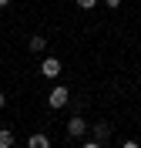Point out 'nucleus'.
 Returning <instances> with one entry per match:
<instances>
[{
  "instance_id": "nucleus-1",
  "label": "nucleus",
  "mask_w": 141,
  "mask_h": 148,
  "mask_svg": "<svg viewBox=\"0 0 141 148\" xmlns=\"http://www.w3.org/2000/svg\"><path fill=\"white\" fill-rule=\"evenodd\" d=\"M84 131H87V121L81 118V114H71V121H67V135H71V138H81Z\"/></svg>"
},
{
  "instance_id": "nucleus-2",
  "label": "nucleus",
  "mask_w": 141,
  "mask_h": 148,
  "mask_svg": "<svg viewBox=\"0 0 141 148\" xmlns=\"http://www.w3.org/2000/svg\"><path fill=\"white\" fill-rule=\"evenodd\" d=\"M40 74H44V77H57V74H61V61H57V57H44V61H40Z\"/></svg>"
},
{
  "instance_id": "nucleus-3",
  "label": "nucleus",
  "mask_w": 141,
  "mask_h": 148,
  "mask_svg": "<svg viewBox=\"0 0 141 148\" xmlns=\"http://www.w3.org/2000/svg\"><path fill=\"white\" fill-rule=\"evenodd\" d=\"M67 98H71V91H67V88H54L47 101H50V108H64V104H67Z\"/></svg>"
},
{
  "instance_id": "nucleus-4",
  "label": "nucleus",
  "mask_w": 141,
  "mask_h": 148,
  "mask_svg": "<svg viewBox=\"0 0 141 148\" xmlns=\"http://www.w3.org/2000/svg\"><path fill=\"white\" fill-rule=\"evenodd\" d=\"M27 148H50V138H47L44 131H34L27 138Z\"/></svg>"
},
{
  "instance_id": "nucleus-5",
  "label": "nucleus",
  "mask_w": 141,
  "mask_h": 148,
  "mask_svg": "<svg viewBox=\"0 0 141 148\" xmlns=\"http://www.w3.org/2000/svg\"><path fill=\"white\" fill-rule=\"evenodd\" d=\"M94 138L108 141V138H111V125H108V121H97V125H94Z\"/></svg>"
},
{
  "instance_id": "nucleus-6",
  "label": "nucleus",
  "mask_w": 141,
  "mask_h": 148,
  "mask_svg": "<svg viewBox=\"0 0 141 148\" xmlns=\"http://www.w3.org/2000/svg\"><path fill=\"white\" fill-rule=\"evenodd\" d=\"M44 47H47V37L44 34H34V37H30V51H34V54H40Z\"/></svg>"
},
{
  "instance_id": "nucleus-7",
  "label": "nucleus",
  "mask_w": 141,
  "mask_h": 148,
  "mask_svg": "<svg viewBox=\"0 0 141 148\" xmlns=\"http://www.w3.org/2000/svg\"><path fill=\"white\" fill-rule=\"evenodd\" d=\"M10 145H14V135L7 128H0V148H10Z\"/></svg>"
},
{
  "instance_id": "nucleus-8",
  "label": "nucleus",
  "mask_w": 141,
  "mask_h": 148,
  "mask_svg": "<svg viewBox=\"0 0 141 148\" xmlns=\"http://www.w3.org/2000/svg\"><path fill=\"white\" fill-rule=\"evenodd\" d=\"M77 7H81V10H91V7H97V0H77Z\"/></svg>"
},
{
  "instance_id": "nucleus-9",
  "label": "nucleus",
  "mask_w": 141,
  "mask_h": 148,
  "mask_svg": "<svg viewBox=\"0 0 141 148\" xmlns=\"http://www.w3.org/2000/svg\"><path fill=\"white\" fill-rule=\"evenodd\" d=\"M81 148H104V145H101V141H97V138H94V141H84V145H81Z\"/></svg>"
},
{
  "instance_id": "nucleus-10",
  "label": "nucleus",
  "mask_w": 141,
  "mask_h": 148,
  "mask_svg": "<svg viewBox=\"0 0 141 148\" xmlns=\"http://www.w3.org/2000/svg\"><path fill=\"white\" fill-rule=\"evenodd\" d=\"M121 148H141L138 141H121Z\"/></svg>"
},
{
  "instance_id": "nucleus-11",
  "label": "nucleus",
  "mask_w": 141,
  "mask_h": 148,
  "mask_svg": "<svg viewBox=\"0 0 141 148\" xmlns=\"http://www.w3.org/2000/svg\"><path fill=\"white\" fill-rule=\"evenodd\" d=\"M104 3H108V7H121V0H104Z\"/></svg>"
},
{
  "instance_id": "nucleus-12",
  "label": "nucleus",
  "mask_w": 141,
  "mask_h": 148,
  "mask_svg": "<svg viewBox=\"0 0 141 148\" xmlns=\"http://www.w3.org/2000/svg\"><path fill=\"white\" fill-rule=\"evenodd\" d=\"M7 3H10V0H0V7H7Z\"/></svg>"
},
{
  "instance_id": "nucleus-13",
  "label": "nucleus",
  "mask_w": 141,
  "mask_h": 148,
  "mask_svg": "<svg viewBox=\"0 0 141 148\" xmlns=\"http://www.w3.org/2000/svg\"><path fill=\"white\" fill-rule=\"evenodd\" d=\"M0 108H3V91H0Z\"/></svg>"
}]
</instances>
